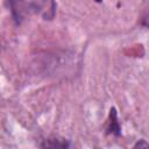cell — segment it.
Listing matches in <instances>:
<instances>
[{
  "label": "cell",
  "mask_w": 149,
  "mask_h": 149,
  "mask_svg": "<svg viewBox=\"0 0 149 149\" xmlns=\"http://www.w3.org/2000/svg\"><path fill=\"white\" fill-rule=\"evenodd\" d=\"M41 147L43 148H66L69 147V143L65 140H57V139H50V140H45V142L43 144H41Z\"/></svg>",
  "instance_id": "6da1fadb"
},
{
  "label": "cell",
  "mask_w": 149,
  "mask_h": 149,
  "mask_svg": "<svg viewBox=\"0 0 149 149\" xmlns=\"http://www.w3.org/2000/svg\"><path fill=\"white\" fill-rule=\"evenodd\" d=\"M108 130L115 135H119L120 134V127L118 125V121H116V112L114 108L111 109V121H109V128Z\"/></svg>",
  "instance_id": "7a4b0ae2"
},
{
  "label": "cell",
  "mask_w": 149,
  "mask_h": 149,
  "mask_svg": "<svg viewBox=\"0 0 149 149\" xmlns=\"http://www.w3.org/2000/svg\"><path fill=\"white\" fill-rule=\"evenodd\" d=\"M135 147H140V148H141V147H148V143H147V142H144L143 140H141V142H137Z\"/></svg>",
  "instance_id": "3957f363"
},
{
  "label": "cell",
  "mask_w": 149,
  "mask_h": 149,
  "mask_svg": "<svg viewBox=\"0 0 149 149\" xmlns=\"http://www.w3.org/2000/svg\"><path fill=\"white\" fill-rule=\"evenodd\" d=\"M95 1H98V2H100V1H101V0H95Z\"/></svg>",
  "instance_id": "277c9868"
}]
</instances>
